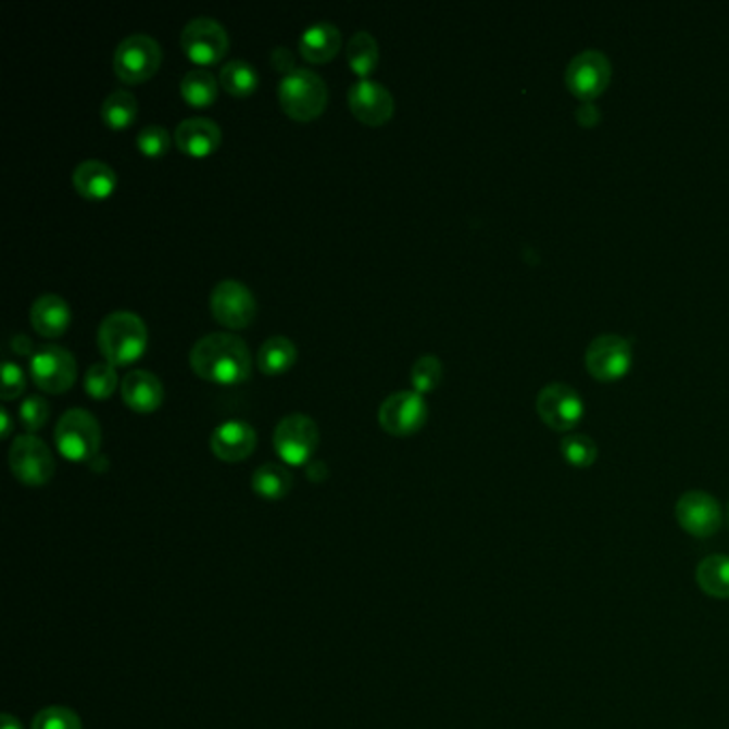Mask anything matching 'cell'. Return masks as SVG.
<instances>
[{
    "instance_id": "ffe728a7",
    "label": "cell",
    "mask_w": 729,
    "mask_h": 729,
    "mask_svg": "<svg viewBox=\"0 0 729 729\" xmlns=\"http://www.w3.org/2000/svg\"><path fill=\"white\" fill-rule=\"evenodd\" d=\"M30 324L41 336L56 338L68 330L71 306L56 293H43L30 306Z\"/></svg>"
},
{
    "instance_id": "f546056e",
    "label": "cell",
    "mask_w": 729,
    "mask_h": 729,
    "mask_svg": "<svg viewBox=\"0 0 729 729\" xmlns=\"http://www.w3.org/2000/svg\"><path fill=\"white\" fill-rule=\"evenodd\" d=\"M118 388V373H116V366L110 364L108 360L105 362H95L86 377H84V390L86 394H90L97 400H105V398L112 397Z\"/></svg>"
},
{
    "instance_id": "5b68a950",
    "label": "cell",
    "mask_w": 729,
    "mask_h": 729,
    "mask_svg": "<svg viewBox=\"0 0 729 729\" xmlns=\"http://www.w3.org/2000/svg\"><path fill=\"white\" fill-rule=\"evenodd\" d=\"M319 445V428L313 417L304 413H291L274 428V450L291 466L309 463Z\"/></svg>"
},
{
    "instance_id": "d6a6232c",
    "label": "cell",
    "mask_w": 729,
    "mask_h": 729,
    "mask_svg": "<svg viewBox=\"0 0 729 729\" xmlns=\"http://www.w3.org/2000/svg\"><path fill=\"white\" fill-rule=\"evenodd\" d=\"M135 146L139 148L141 154H146L150 159H159L169 150L172 135L161 125H148V127H143L141 131L137 133Z\"/></svg>"
},
{
    "instance_id": "83f0119b",
    "label": "cell",
    "mask_w": 729,
    "mask_h": 729,
    "mask_svg": "<svg viewBox=\"0 0 729 729\" xmlns=\"http://www.w3.org/2000/svg\"><path fill=\"white\" fill-rule=\"evenodd\" d=\"M137 114H139V105L129 90H114L101 103V121L112 129L131 127Z\"/></svg>"
},
{
    "instance_id": "30bf717a",
    "label": "cell",
    "mask_w": 729,
    "mask_h": 729,
    "mask_svg": "<svg viewBox=\"0 0 729 729\" xmlns=\"http://www.w3.org/2000/svg\"><path fill=\"white\" fill-rule=\"evenodd\" d=\"M9 466L13 475L26 486H43L56 470L52 450L35 435H22L13 441Z\"/></svg>"
},
{
    "instance_id": "9a60e30c",
    "label": "cell",
    "mask_w": 729,
    "mask_h": 729,
    "mask_svg": "<svg viewBox=\"0 0 729 729\" xmlns=\"http://www.w3.org/2000/svg\"><path fill=\"white\" fill-rule=\"evenodd\" d=\"M631 364V347L623 336L601 334L587 349V368L601 381L623 377Z\"/></svg>"
},
{
    "instance_id": "4dcf8cb0",
    "label": "cell",
    "mask_w": 729,
    "mask_h": 729,
    "mask_svg": "<svg viewBox=\"0 0 729 729\" xmlns=\"http://www.w3.org/2000/svg\"><path fill=\"white\" fill-rule=\"evenodd\" d=\"M441 377H443V364L432 353L417 357L415 364L411 366V384H413V390L419 394L432 392L439 386Z\"/></svg>"
},
{
    "instance_id": "2e32d148",
    "label": "cell",
    "mask_w": 729,
    "mask_h": 729,
    "mask_svg": "<svg viewBox=\"0 0 729 729\" xmlns=\"http://www.w3.org/2000/svg\"><path fill=\"white\" fill-rule=\"evenodd\" d=\"M257 445L255 428L244 419H227L218 424L210 437V448L214 456L223 463L247 461Z\"/></svg>"
},
{
    "instance_id": "1f68e13d",
    "label": "cell",
    "mask_w": 729,
    "mask_h": 729,
    "mask_svg": "<svg viewBox=\"0 0 729 729\" xmlns=\"http://www.w3.org/2000/svg\"><path fill=\"white\" fill-rule=\"evenodd\" d=\"M561 452L565 456V461L578 468H587L596 461V445L595 441L587 435H567L561 441Z\"/></svg>"
},
{
    "instance_id": "52a82bcc",
    "label": "cell",
    "mask_w": 729,
    "mask_h": 729,
    "mask_svg": "<svg viewBox=\"0 0 729 729\" xmlns=\"http://www.w3.org/2000/svg\"><path fill=\"white\" fill-rule=\"evenodd\" d=\"M210 309L214 319L231 330L249 328L257 317V300L253 291L244 282L234 278L221 280L212 289Z\"/></svg>"
},
{
    "instance_id": "d590c367",
    "label": "cell",
    "mask_w": 729,
    "mask_h": 729,
    "mask_svg": "<svg viewBox=\"0 0 729 729\" xmlns=\"http://www.w3.org/2000/svg\"><path fill=\"white\" fill-rule=\"evenodd\" d=\"M26 390V375L22 370L20 364L7 360L2 364V400H13V398L22 397Z\"/></svg>"
},
{
    "instance_id": "f35d334b",
    "label": "cell",
    "mask_w": 729,
    "mask_h": 729,
    "mask_svg": "<svg viewBox=\"0 0 729 729\" xmlns=\"http://www.w3.org/2000/svg\"><path fill=\"white\" fill-rule=\"evenodd\" d=\"M13 430V422H11V415H9V409L0 406V437L7 439Z\"/></svg>"
},
{
    "instance_id": "b9f144b4",
    "label": "cell",
    "mask_w": 729,
    "mask_h": 729,
    "mask_svg": "<svg viewBox=\"0 0 729 729\" xmlns=\"http://www.w3.org/2000/svg\"><path fill=\"white\" fill-rule=\"evenodd\" d=\"M728 523H729V505H728Z\"/></svg>"
},
{
    "instance_id": "e0dca14e",
    "label": "cell",
    "mask_w": 729,
    "mask_h": 729,
    "mask_svg": "<svg viewBox=\"0 0 729 729\" xmlns=\"http://www.w3.org/2000/svg\"><path fill=\"white\" fill-rule=\"evenodd\" d=\"M609 81V61L599 50H585L567 66V84L580 97H595Z\"/></svg>"
},
{
    "instance_id": "4316f807",
    "label": "cell",
    "mask_w": 729,
    "mask_h": 729,
    "mask_svg": "<svg viewBox=\"0 0 729 729\" xmlns=\"http://www.w3.org/2000/svg\"><path fill=\"white\" fill-rule=\"evenodd\" d=\"M180 92L189 105L208 108L216 101L218 81L208 68H191L180 81Z\"/></svg>"
},
{
    "instance_id": "7402d4cb",
    "label": "cell",
    "mask_w": 729,
    "mask_h": 729,
    "mask_svg": "<svg viewBox=\"0 0 729 729\" xmlns=\"http://www.w3.org/2000/svg\"><path fill=\"white\" fill-rule=\"evenodd\" d=\"M342 46V35L331 22H315L302 33L300 52L309 63H328Z\"/></svg>"
},
{
    "instance_id": "ba28073f",
    "label": "cell",
    "mask_w": 729,
    "mask_h": 729,
    "mask_svg": "<svg viewBox=\"0 0 729 729\" xmlns=\"http://www.w3.org/2000/svg\"><path fill=\"white\" fill-rule=\"evenodd\" d=\"M30 377L39 390L63 394L77 377V362L71 351L59 344H43L30 355Z\"/></svg>"
},
{
    "instance_id": "7c38bea8",
    "label": "cell",
    "mask_w": 729,
    "mask_h": 729,
    "mask_svg": "<svg viewBox=\"0 0 729 729\" xmlns=\"http://www.w3.org/2000/svg\"><path fill=\"white\" fill-rule=\"evenodd\" d=\"M428 419V404L415 390H400L384 400L379 409V424L386 432L406 437L417 432Z\"/></svg>"
},
{
    "instance_id": "44dd1931",
    "label": "cell",
    "mask_w": 729,
    "mask_h": 729,
    "mask_svg": "<svg viewBox=\"0 0 729 729\" xmlns=\"http://www.w3.org/2000/svg\"><path fill=\"white\" fill-rule=\"evenodd\" d=\"M118 185L116 172L97 159L81 161L73 172V187L79 196L88 199H105L114 193Z\"/></svg>"
},
{
    "instance_id": "4fadbf2b",
    "label": "cell",
    "mask_w": 729,
    "mask_h": 729,
    "mask_svg": "<svg viewBox=\"0 0 729 729\" xmlns=\"http://www.w3.org/2000/svg\"><path fill=\"white\" fill-rule=\"evenodd\" d=\"M349 108L360 123L379 127L394 116L397 105L392 92L381 81L357 79L349 88Z\"/></svg>"
},
{
    "instance_id": "ac0fdd59",
    "label": "cell",
    "mask_w": 729,
    "mask_h": 729,
    "mask_svg": "<svg viewBox=\"0 0 729 729\" xmlns=\"http://www.w3.org/2000/svg\"><path fill=\"white\" fill-rule=\"evenodd\" d=\"M174 139L185 154L199 159V156L212 154L218 148L223 139V131L214 121L203 118V116H193V118L183 121L176 127Z\"/></svg>"
},
{
    "instance_id": "484cf974",
    "label": "cell",
    "mask_w": 729,
    "mask_h": 729,
    "mask_svg": "<svg viewBox=\"0 0 729 729\" xmlns=\"http://www.w3.org/2000/svg\"><path fill=\"white\" fill-rule=\"evenodd\" d=\"M347 61L353 68V73L360 75V79H366L379 65L377 39L366 30L355 33L347 43Z\"/></svg>"
},
{
    "instance_id": "836d02e7",
    "label": "cell",
    "mask_w": 729,
    "mask_h": 729,
    "mask_svg": "<svg viewBox=\"0 0 729 729\" xmlns=\"http://www.w3.org/2000/svg\"><path fill=\"white\" fill-rule=\"evenodd\" d=\"M48 417H50V404H48L46 398L39 397V394L24 398V402L20 406V422L28 430V435L41 430L46 426Z\"/></svg>"
},
{
    "instance_id": "277c9868",
    "label": "cell",
    "mask_w": 729,
    "mask_h": 729,
    "mask_svg": "<svg viewBox=\"0 0 729 729\" xmlns=\"http://www.w3.org/2000/svg\"><path fill=\"white\" fill-rule=\"evenodd\" d=\"M56 445L66 461L88 463L101 448V426L86 409H68L56 424Z\"/></svg>"
},
{
    "instance_id": "74e56055",
    "label": "cell",
    "mask_w": 729,
    "mask_h": 729,
    "mask_svg": "<svg viewBox=\"0 0 729 729\" xmlns=\"http://www.w3.org/2000/svg\"><path fill=\"white\" fill-rule=\"evenodd\" d=\"M11 349L17 351L20 355H33L35 353L33 351V342H30V338L26 334H15L11 338Z\"/></svg>"
},
{
    "instance_id": "d6986e66",
    "label": "cell",
    "mask_w": 729,
    "mask_h": 729,
    "mask_svg": "<svg viewBox=\"0 0 729 729\" xmlns=\"http://www.w3.org/2000/svg\"><path fill=\"white\" fill-rule=\"evenodd\" d=\"M121 392H123L125 402L137 413L156 411L163 402V397H165L161 379L154 373L141 370V368L125 375V379L121 384Z\"/></svg>"
},
{
    "instance_id": "8fae6325",
    "label": "cell",
    "mask_w": 729,
    "mask_h": 729,
    "mask_svg": "<svg viewBox=\"0 0 729 729\" xmlns=\"http://www.w3.org/2000/svg\"><path fill=\"white\" fill-rule=\"evenodd\" d=\"M676 520L689 535L708 539L724 527V510L719 501L704 490H689L676 501Z\"/></svg>"
},
{
    "instance_id": "f1b7e54d",
    "label": "cell",
    "mask_w": 729,
    "mask_h": 729,
    "mask_svg": "<svg viewBox=\"0 0 729 729\" xmlns=\"http://www.w3.org/2000/svg\"><path fill=\"white\" fill-rule=\"evenodd\" d=\"M218 84L234 97H247L257 88L260 73L255 71V66L251 63L236 59V61H229V63L221 66Z\"/></svg>"
},
{
    "instance_id": "d4e9b609",
    "label": "cell",
    "mask_w": 729,
    "mask_h": 729,
    "mask_svg": "<svg viewBox=\"0 0 729 729\" xmlns=\"http://www.w3.org/2000/svg\"><path fill=\"white\" fill-rule=\"evenodd\" d=\"M251 486L255 494H260L265 501H278L289 494L293 486V475L282 464L265 463L253 473Z\"/></svg>"
},
{
    "instance_id": "e575fe53",
    "label": "cell",
    "mask_w": 729,
    "mask_h": 729,
    "mask_svg": "<svg viewBox=\"0 0 729 729\" xmlns=\"http://www.w3.org/2000/svg\"><path fill=\"white\" fill-rule=\"evenodd\" d=\"M33 729H81V721L71 708L48 706L33 719Z\"/></svg>"
},
{
    "instance_id": "3957f363",
    "label": "cell",
    "mask_w": 729,
    "mask_h": 729,
    "mask_svg": "<svg viewBox=\"0 0 729 729\" xmlns=\"http://www.w3.org/2000/svg\"><path fill=\"white\" fill-rule=\"evenodd\" d=\"M278 101L293 121L309 123L324 114L328 105V86L311 68H296L280 79Z\"/></svg>"
},
{
    "instance_id": "60d3db41",
    "label": "cell",
    "mask_w": 729,
    "mask_h": 729,
    "mask_svg": "<svg viewBox=\"0 0 729 729\" xmlns=\"http://www.w3.org/2000/svg\"><path fill=\"white\" fill-rule=\"evenodd\" d=\"M2 729H24L22 728V724L15 719V717H11L9 713H4L2 715Z\"/></svg>"
},
{
    "instance_id": "9c48e42d",
    "label": "cell",
    "mask_w": 729,
    "mask_h": 729,
    "mask_svg": "<svg viewBox=\"0 0 729 729\" xmlns=\"http://www.w3.org/2000/svg\"><path fill=\"white\" fill-rule=\"evenodd\" d=\"M185 54L199 65L218 63L229 50V35L225 26L208 15H199L187 22L180 37Z\"/></svg>"
},
{
    "instance_id": "ab89813d",
    "label": "cell",
    "mask_w": 729,
    "mask_h": 729,
    "mask_svg": "<svg viewBox=\"0 0 729 729\" xmlns=\"http://www.w3.org/2000/svg\"><path fill=\"white\" fill-rule=\"evenodd\" d=\"M309 477L311 479H315V481H319V479H326V475H328V468H326V464L324 463H311L309 464Z\"/></svg>"
},
{
    "instance_id": "cb8c5ba5",
    "label": "cell",
    "mask_w": 729,
    "mask_h": 729,
    "mask_svg": "<svg viewBox=\"0 0 729 729\" xmlns=\"http://www.w3.org/2000/svg\"><path fill=\"white\" fill-rule=\"evenodd\" d=\"M697 587L706 595L715 599H729V556L728 554H711L706 556L695 571Z\"/></svg>"
},
{
    "instance_id": "8992f818",
    "label": "cell",
    "mask_w": 729,
    "mask_h": 729,
    "mask_svg": "<svg viewBox=\"0 0 729 729\" xmlns=\"http://www.w3.org/2000/svg\"><path fill=\"white\" fill-rule=\"evenodd\" d=\"M161 61L163 50L159 41L146 33H135L118 43L114 54V71L125 84H139L156 73Z\"/></svg>"
},
{
    "instance_id": "5bb4252c",
    "label": "cell",
    "mask_w": 729,
    "mask_h": 729,
    "mask_svg": "<svg viewBox=\"0 0 729 729\" xmlns=\"http://www.w3.org/2000/svg\"><path fill=\"white\" fill-rule=\"evenodd\" d=\"M539 417L554 430L574 428L585 411L580 394L565 384H550L537 397Z\"/></svg>"
},
{
    "instance_id": "603a6c76",
    "label": "cell",
    "mask_w": 729,
    "mask_h": 729,
    "mask_svg": "<svg viewBox=\"0 0 729 729\" xmlns=\"http://www.w3.org/2000/svg\"><path fill=\"white\" fill-rule=\"evenodd\" d=\"M298 360V349L287 336H269L257 351V366L267 377L287 373Z\"/></svg>"
},
{
    "instance_id": "6da1fadb",
    "label": "cell",
    "mask_w": 729,
    "mask_h": 729,
    "mask_svg": "<svg viewBox=\"0 0 729 729\" xmlns=\"http://www.w3.org/2000/svg\"><path fill=\"white\" fill-rule=\"evenodd\" d=\"M196 375L221 386H234L249 379L253 355L247 342L229 331L201 336L189 355Z\"/></svg>"
},
{
    "instance_id": "8d00e7d4",
    "label": "cell",
    "mask_w": 729,
    "mask_h": 729,
    "mask_svg": "<svg viewBox=\"0 0 729 729\" xmlns=\"http://www.w3.org/2000/svg\"><path fill=\"white\" fill-rule=\"evenodd\" d=\"M269 61H272L274 68L282 71L285 75H289L291 71H296V68H298V66H296V56L291 54V50H289V48H282V46L272 50V54H269Z\"/></svg>"
},
{
    "instance_id": "7a4b0ae2",
    "label": "cell",
    "mask_w": 729,
    "mask_h": 729,
    "mask_svg": "<svg viewBox=\"0 0 729 729\" xmlns=\"http://www.w3.org/2000/svg\"><path fill=\"white\" fill-rule=\"evenodd\" d=\"M97 342L110 364L127 366L146 351L148 328L143 319L131 311H114L101 322Z\"/></svg>"
}]
</instances>
